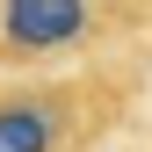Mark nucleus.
Returning <instances> with one entry per match:
<instances>
[{"mask_svg":"<svg viewBox=\"0 0 152 152\" xmlns=\"http://www.w3.org/2000/svg\"><path fill=\"white\" fill-rule=\"evenodd\" d=\"M87 29V0H0V51L44 58Z\"/></svg>","mask_w":152,"mask_h":152,"instance_id":"f257e3e1","label":"nucleus"},{"mask_svg":"<svg viewBox=\"0 0 152 152\" xmlns=\"http://www.w3.org/2000/svg\"><path fill=\"white\" fill-rule=\"evenodd\" d=\"M72 138V102L65 87H36L0 102V152H65Z\"/></svg>","mask_w":152,"mask_h":152,"instance_id":"f03ea898","label":"nucleus"}]
</instances>
